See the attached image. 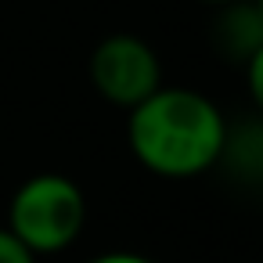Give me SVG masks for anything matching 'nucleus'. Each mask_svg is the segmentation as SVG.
Wrapping results in <instances>:
<instances>
[{
  "label": "nucleus",
  "instance_id": "obj_2",
  "mask_svg": "<svg viewBox=\"0 0 263 263\" xmlns=\"http://www.w3.org/2000/svg\"><path fill=\"white\" fill-rule=\"evenodd\" d=\"M87 227V195L65 173L26 177L8 202V231L40 259L65 252Z\"/></svg>",
  "mask_w": 263,
  "mask_h": 263
},
{
  "label": "nucleus",
  "instance_id": "obj_6",
  "mask_svg": "<svg viewBox=\"0 0 263 263\" xmlns=\"http://www.w3.org/2000/svg\"><path fill=\"white\" fill-rule=\"evenodd\" d=\"M245 87H249V98H252V105H256V112L263 116V44L245 58Z\"/></svg>",
  "mask_w": 263,
  "mask_h": 263
},
{
  "label": "nucleus",
  "instance_id": "obj_3",
  "mask_svg": "<svg viewBox=\"0 0 263 263\" xmlns=\"http://www.w3.org/2000/svg\"><path fill=\"white\" fill-rule=\"evenodd\" d=\"M87 76L108 105L130 112L162 87V58L137 33H108L94 44Z\"/></svg>",
  "mask_w": 263,
  "mask_h": 263
},
{
  "label": "nucleus",
  "instance_id": "obj_5",
  "mask_svg": "<svg viewBox=\"0 0 263 263\" xmlns=\"http://www.w3.org/2000/svg\"><path fill=\"white\" fill-rule=\"evenodd\" d=\"M220 162L234 166L245 180H259L263 184V116L256 123H245L238 130H227Z\"/></svg>",
  "mask_w": 263,
  "mask_h": 263
},
{
  "label": "nucleus",
  "instance_id": "obj_8",
  "mask_svg": "<svg viewBox=\"0 0 263 263\" xmlns=\"http://www.w3.org/2000/svg\"><path fill=\"white\" fill-rule=\"evenodd\" d=\"M87 263H155V259H152V256H144V252L116 249V252H101V256H94V259H87Z\"/></svg>",
  "mask_w": 263,
  "mask_h": 263
},
{
  "label": "nucleus",
  "instance_id": "obj_4",
  "mask_svg": "<svg viewBox=\"0 0 263 263\" xmlns=\"http://www.w3.org/2000/svg\"><path fill=\"white\" fill-rule=\"evenodd\" d=\"M216 11V47L227 62L245 65V58L263 44V18L252 0H234V4L213 8Z\"/></svg>",
  "mask_w": 263,
  "mask_h": 263
},
{
  "label": "nucleus",
  "instance_id": "obj_10",
  "mask_svg": "<svg viewBox=\"0 0 263 263\" xmlns=\"http://www.w3.org/2000/svg\"><path fill=\"white\" fill-rule=\"evenodd\" d=\"M252 4H256V11H259V18H263V0H252Z\"/></svg>",
  "mask_w": 263,
  "mask_h": 263
},
{
  "label": "nucleus",
  "instance_id": "obj_7",
  "mask_svg": "<svg viewBox=\"0 0 263 263\" xmlns=\"http://www.w3.org/2000/svg\"><path fill=\"white\" fill-rule=\"evenodd\" d=\"M0 263H36V256L8 227H0Z\"/></svg>",
  "mask_w": 263,
  "mask_h": 263
},
{
  "label": "nucleus",
  "instance_id": "obj_1",
  "mask_svg": "<svg viewBox=\"0 0 263 263\" xmlns=\"http://www.w3.org/2000/svg\"><path fill=\"white\" fill-rule=\"evenodd\" d=\"M227 119L220 105L195 87H159L126 112V144L134 159L162 180H191L220 166Z\"/></svg>",
  "mask_w": 263,
  "mask_h": 263
},
{
  "label": "nucleus",
  "instance_id": "obj_9",
  "mask_svg": "<svg viewBox=\"0 0 263 263\" xmlns=\"http://www.w3.org/2000/svg\"><path fill=\"white\" fill-rule=\"evenodd\" d=\"M198 4H205V8H223V4H234V0H198Z\"/></svg>",
  "mask_w": 263,
  "mask_h": 263
}]
</instances>
